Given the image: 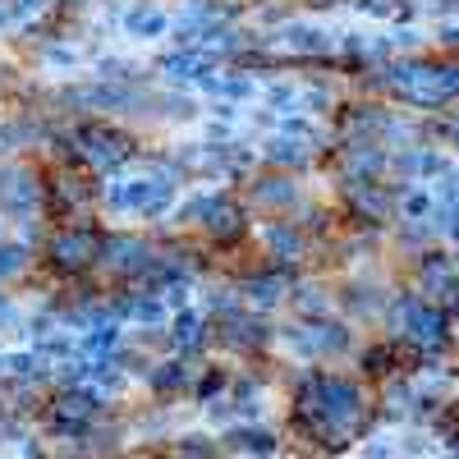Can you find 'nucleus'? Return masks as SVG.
<instances>
[{
  "mask_svg": "<svg viewBox=\"0 0 459 459\" xmlns=\"http://www.w3.org/2000/svg\"><path fill=\"white\" fill-rule=\"evenodd\" d=\"M386 83L400 101L437 110L459 97V60H395L386 69Z\"/></svg>",
  "mask_w": 459,
  "mask_h": 459,
  "instance_id": "f257e3e1",
  "label": "nucleus"
},
{
  "mask_svg": "<svg viewBox=\"0 0 459 459\" xmlns=\"http://www.w3.org/2000/svg\"><path fill=\"white\" fill-rule=\"evenodd\" d=\"M47 257H51L56 272L79 276V272H88L92 262H101V235L88 230V225H65V230H56V235L47 239Z\"/></svg>",
  "mask_w": 459,
  "mask_h": 459,
  "instance_id": "f03ea898",
  "label": "nucleus"
},
{
  "mask_svg": "<svg viewBox=\"0 0 459 459\" xmlns=\"http://www.w3.org/2000/svg\"><path fill=\"white\" fill-rule=\"evenodd\" d=\"M74 143H79V157L97 170H115L120 161L134 157V138L110 129V125H83L79 134H74Z\"/></svg>",
  "mask_w": 459,
  "mask_h": 459,
  "instance_id": "7ed1b4c3",
  "label": "nucleus"
},
{
  "mask_svg": "<svg viewBox=\"0 0 459 459\" xmlns=\"http://www.w3.org/2000/svg\"><path fill=\"white\" fill-rule=\"evenodd\" d=\"M175 194L170 179H120L106 188V203L115 212H161Z\"/></svg>",
  "mask_w": 459,
  "mask_h": 459,
  "instance_id": "20e7f679",
  "label": "nucleus"
},
{
  "mask_svg": "<svg viewBox=\"0 0 459 459\" xmlns=\"http://www.w3.org/2000/svg\"><path fill=\"white\" fill-rule=\"evenodd\" d=\"M101 262L115 266V272H125V276H143L157 257H152V248L134 235H106L101 239Z\"/></svg>",
  "mask_w": 459,
  "mask_h": 459,
  "instance_id": "39448f33",
  "label": "nucleus"
},
{
  "mask_svg": "<svg viewBox=\"0 0 459 459\" xmlns=\"http://www.w3.org/2000/svg\"><path fill=\"white\" fill-rule=\"evenodd\" d=\"M350 207L363 221L381 225V221H391V212H395V194H391L386 184H377V179H354L350 184Z\"/></svg>",
  "mask_w": 459,
  "mask_h": 459,
  "instance_id": "423d86ee",
  "label": "nucleus"
},
{
  "mask_svg": "<svg viewBox=\"0 0 459 459\" xmlns=\"http://www.w3.org/2000/svg\"><path fill=\"white\" fill-rule=\"evenodd\" d=\"M0 207H5V212L37 207V184H32L28 170H5V175H0Z\"/></svg>",
  "mask_w": 459,
  "mask_h": 459,
  "instance_id": "0eeeda50",
  "label": "nucleus"
},
{
  "mask_svg": "<svg viewBox=\"0 0 459 459\" xmlns=\"http://www.w3.org/2000/svg\"><path fill=\"white\" fill-rule=\"evenodd\" d=\"M281 42H285V51H299V56H322V51H331V37H326L322 28H303V23H290V28L281 32Z\"/></svg>",
  "mask_w": 459,
  "mask_h": 459,
  "instance_id": "6e6552de",
  "label": "nucleus"
},
{
  "mask_svg": "<svg viewBox=\"0 0 459 459\" xmlns=\"http://www.w3.org/2000/svg\"><path fill=\"white\" fill-rule=\"evenodd\" d=\"M56 413H60V423H65V428H83L88 418L97 413V400H92L88 391H69V395H60Z\"/></svg>",
  "mask_w": 459,
  "mask_h": 459,
  "instance_id": "1a4fd4ad",
  "label": "nucleus"
},
{
  "mask_svg": "<svg viewBox=\"0 0 459 459\" xmlns=\"http://www.w3.org/2000/svg\"><path fill=\"white\" fill-rule=\"evenodd\" d=\"M285 290H290V276H285V272H266V276H248V281H244V294L257 299V303H272V299H281Z\"/></svg>",
  "mask_w": 459,
  "mask_h": 459,
  "instance_id": "9d476101",
  "label": "nucleus"
},
{
  "mask_svg": "<svg viewBox=\"0 0 459 459\" xmlns=\"http://www.w3.org/2000/svg\"><path fill=\"white\" fill-rule=\"evenodd\" d=\"M253 198H257L262 207H290V203L299 198V188H294L290 179H281V175H276V179H262V184L253 188Z\"/></svg>",
  "mask_w": 459,
  "mask_h": 459,
  "instance_id": "9b49d317",
  "label": "nucleus"
},
{
  "mask_svg": "<svg viewBox=\"0 0 459 459\" xmlns=\"http://www.w3.org/2000/svg\"><path fill=\"white\" fill-rule=\"evenodd\" d=\"M125 28H129L134 37H161V32L170 28V19H166L161 10H129Z\"/></svg>",
  "mask_w": 459,
  "mask_h": 459,
  "instance_id": "f8f14e48",
  "label": "nucleus"
},
{
  "mask_svg": "<svg viewBox=\"0 0 459 459\" xmlns=\"http://www.w3.org/2000/svg\"><path fill=\"white\" fill-rule=\"evenodd\" d=\"M266 157H272L276 166H303L308 161V143L303 138H276L272 147H266Z\"/></svg>",
  "mask_w": 459,
  "mask_h": 459,
  "instance_id": "ddd939ff",
  "label": "nucleus"
},
{
  "mask_svg": "<svg viewBox=\"0 0 459 459\" xmlns=\"http://www.w3.org/2000/svg\"><path fill=\"white\" fill-rule=\"evenodd\" d=\"M368 372L372 377H386V372H395V363H400V344H377V350H368Z\"/></svg>",
  "mask_w": 459,
  "mask_h": 459,
  "instance_id": "4468645a",
  "label": "nucleus"
},
{
  "mask_svg": "<svg viewBox=\"0 0 459 459\" xmlns=\"http://www.w3.org/2000/svg\"><path fill=\"white\" fill-rule=\"evenodd\" d=\"M266 239H272V253H276V257H281V253H285V257H299V253H303V235H299L294 225H276Z\"/></svg>",
  "mask_w": 459,
  "mask_h": 459,
  "instance_id": "2eb2a0df",
  "label": "nucleus"
},
{
  "mask_svg": "<svg viewBox=\"0 0 459 459\" xmlns=\"http://www.w3.org/2000/svg\"><path fill=\"white\" fill-rule=\"evenodd\" d=\"M23 266H28V248L23 244H0V281L19 276Z\"/></svg>",
  "mask_w": 459,
  "mask_h": 459,
  "instance_id": "dca6fc26",
  "label": "nucleus"
},
{
  "mask_svg": "<svg viewBox=\"0 0 459 459\" xmlns=\"http://www.w3.org/2000/svg\"><path fill=\"white\" fill-rule=\"evenodd\" d=\"M235 446H244V450H257V455H272V446H276V441L266 437V432H257V428H253V432H235Z\"/></svg>",
  "mask_w": 459,
  "mask_h": 459,
  "instance_id": "f3484780",
  "label": "nucleus"
},
{
  "mask_svg": "<svg viewBox=\"0 0 459 459\" xmlns=\"http://www.w3.org/2000/svg\"><path fill=\"white\" fill-rule=\"evenodd\" d=\"M175 340H179V344H198V317H194V313H184V317L175 322Z\"/></svg>",
  "mask_w": 459,
  "mask_h": 459,
  "instance_id": "a211bd4d",
  "label": "nucleus"
},
{
  "mask_svg": "<svg viewBox=\"0 0 459 459\" xmlns=\"http://www.w3.org/2000/svg\"><path fill=\"white\" fill-rule=\"evenodd\" d=\"M115 344V326H101L97 335H88V350H110Z\"/></svg>",
  "mask_w": 459,
  "mask_h": 459,
  "instance_id": "6ab92c4d",
  "label": "nucleus"
},
{
  "mask_svg": "<svg viewBox=\"0 0 459 459\" xmlns=\"http://www.w3.org/2000/svg\"><path fill=\"white\" fill-rule=\"evenodd\" d=\"M446 138H450V147H459V115H455V120H446Z\"/></svg>",
  "mask_w": 459,
  "mask_h": 459,
  "instance_id": "aec40b11",
  "label": "nucleus"
}]
</instances>
